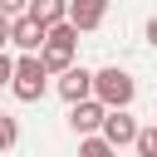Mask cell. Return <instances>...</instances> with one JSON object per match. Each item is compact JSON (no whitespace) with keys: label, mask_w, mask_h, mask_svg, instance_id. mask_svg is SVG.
<instances>
[{"label":"cell","mask_w":157,"mask_h":157,"mask_svg":"<svg viewBox=\"0 0 157 157\" xmlns=\"http://www.w3.org/2000/svg\"><path fill=\"white\" fill-rule=\"evenodd\" d=\"M44 88H49L44 59H39V54H20V59H15V74H10V93H15L20 103H39Z\"/></svg>","instance_id":"6da1fadb"},{"label":"cell","mask_w":157,"mask_h":157,"mask_svg":"<svg viewBox=\"0 0 157 157\" xmlns=\"http://www.w3.org/2000/svg\"><path fill=\"white\" fill-rule=\"evenodd\" d=\"M132 93H137V83H132V74H128V69L108 64V69H98V74H93V98H98L103 108H128V103H132Z\"/></svg>","instance_id":"7a4b0ae2"},{"label":"cell","mask_w":157,"mask_h":157,"mask_svg":"<svg viewBox=\"0 0 157 157\" xmlns=\"http://www.w3.org/2000/svg\"><path fill=\"white\" fill-rule=\"evenodd\" d=\"M74 54H78V29L64 20V25H49V39H44V49H39V59H44V69L49 74H64L69 64H74Z\"/></svg>","instance_id":"3957f363"},{"label":"cell","mask_w":157,"mask_h":157,"mask_svg":"<svg viewBox=\"0 0 157 157\" xmlns=\"http://www.w3.org/2000/svg\"><path fill=\"white\" fill-rule=\"evenodd\" d=\"M44 39H49V25H44V20H34L29 10L10 20V44H15V49H25V54H39V49H44Z\"/></svg>","instance_id":"277c9868"},{"label":"cell","mask_w":157,"mask_h":157,"mask_svg":"<svg viewBox=\"0 0 157 157\" xmlns=\"http://www.w3.org/2000/svg\"><path fill=\"white\" fill-rule=\"evenodd\" d=\"M103 118H108V108H103L98 98H78V103H69V128H74L78 137L98 132V128H103Z\"/></svg>","instance_id":"5b68a950"},{"label":"cell","mask_w":157,"mask_h":157,"mask_svg":"<svg viewBox=\"0 0 157 157\" xmlns=\"http://www.w3.org/2000/svg\"><path fill=\"white\" fill-rule=\"evenodd\" d=\"M113 147H132L137 142V118L128 113V108H108V118H103V128H98Z\"/></svg>","instance_id":"8992f818"},{"label":"cell","mask_w":157,"mask_h":157,"mask_svg":"<svg viewBox=\"0 0 157 157\" xmlns=\"http://www.w3.org/2000/svg\"><path fill=\"white\" fill-rule=\"evenodd\" d=\"M59 98H64V103H78V98H93V74H88L83 64H69V69L59 74Z\"/></svg>","instance_id":"52a82bcc"},{"label":"cell","mask_w":157,"mask_h":157,"mask_svg":"<svg viewBox=\"0 0 157 157\" xmlns=\"http://www.w3.org/2000/svg\"><path fill=\"white\" fill-rule=\"evenodd\" d=\"M103 15H108V0H69V25H74L78 34L98 29V25H103Z\"/></svg>","instance_id":"ba28073f"},{"label":"cell","mask_w":157,"mask_h":157,"mask_svg":"<svg viewBox=\"0 0 157 157\" xmlns=\"http://www.w3.org/2000/svg\"><path fill=\"white\" fill-rule=\"evenodd\" d=\"M29 15L44 25H64L69 20V0H29Z\"/></svg>","instance_id":"9c48e42d"},{"label":"cell","mask_w":157,"mask_h":157,"mask_svg":"<svg viewBox=\"0 0 157 157\" xmlns=\"http://www.w3.org/2000/svg\"><path fill=\"white\" fill-rule=\"evenodd\" d=\"M78 157H118V147L103 132H88V137H78Z\"/></svg>","instance_id":"30bf717a"},{"label":"cell","mask_w":157,"mask_h":157,"mask_svg":"<svg viewBox=\"0 0 157 157\" xmlns=\"http://www.w3.org/2000/svg\"><path fill=\"white\" fill-rule=\"evenodd\" d=\"M132 147H137V157H157V123L152 128H137V142Z\"/></svg>","instance_id":"8fae6325"},{"label":"cell","mask_w":157,"mask_h":157,"mask_svg":"<svg viewBox=\"0 0 157 157\" xmlns=\"http://www.w3.org/2000/svg\"><path fill=\"white\" fill-rule=\"evenodd\" d=\"M15 137H20L15 118H5V113H0V152H10V147H15Z\"/></svg>","instance_id":"7c38bea8"},{"label":"cell","mask_w":157,"mask_h":157,"mask_svg":"<svg viewBox=\"0 0 157 157\" xmlns=\"http://www.w3.org/2000/svg\"><path fill=\"white\" fill-rule=\"evenodd\" d=\"M25 10H29V0H0V15H10V20L25 15Z\"/></svg>","instance_id":"4fadbf2b"},{"label":"cell","mask_w":157,"mask_h":157,"mask_svg":"<svg viewBox=\"0 0 157 157\" xmlns=\"http://www.w3.org/2000/svg\"><path fill=\"white\" fill-rule=\"evenodd\" d=\"M10 74H15V59H10V54H5V49H0V88H5V83H10Z\"/></svg>","instance_id":"5bb4252c"},{"label":"cell","mask_w":157,"mask_h":157,"mask_svg":"<svg viewBox=\"0 0 157 157\" xmlns=\"http://www.w3.org/2000/svg\"><path fill=\"white\" fill-rule=\"evenodd\" d=\"M10 44V15H0V49Z\"/></svg>","instance_id":"9a60e30c"},{"label":"cell","mask_w":157,"mask_h":157,"mask_svg":"<svg viewBox=\"0 0 157 157\" xmlns=\"http://www.w3.org/2000/svg\"><path fill=\"white\" fill-rule=\"evenodd\" d=\"M147 39H152V44H157V15H152V20H147Z\"/></svg>","instance_id":"2e32d148"}]
</instances>
